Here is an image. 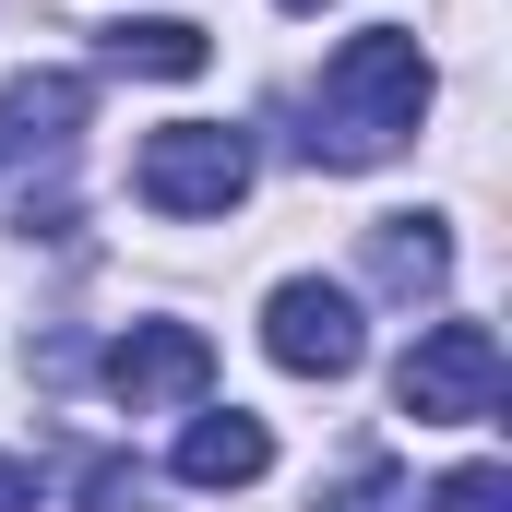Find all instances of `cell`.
I'll return each mask as SVG.
<instances>
[{
	"label": "cell",
	"instance_id": "10",
	"mask_svg": "<svg viewBox=\"0 0 512 512\" xmlns=\"http://www.w3.org/2000/svg\"><path fill=\"white\" fill-rule=\"evenodd\" d=\"M322 512H405V477H393V453H358V465L322 489Z\"/></svg>",
	"mask_w": 512,
	"mask_h": 512
},
{
	"label": "cell",
	"instance_id": "2",
	"mask_svg": "<svg viewBox=\"0 0 512 512\" xmlns=\"http://www.w3.org/2000/svg\"><path fill=\"white\" fill-rule=\"evenodd\" d=\"M393 405L417 429H489L501 417V334L489 322H429L393 358Z\"/></svg>",
	"mask_w": 512,
	"mask_h": 512
},
{
	"label": "cell",
	"instance_id": "13",
	"mask_svg": "<svg viewBox=\"0 0 512 512\" xmlns=\"http://www.w3.org/2000/svg\"><path fill=\"white\" fill-rule=\"evenodd\" d=\"M0 512H36V465L24 453H0Z\"/></svg>",
	"mask_w": 512,
	"mask_h": 512
},
{
	"label": "cell",
	"instance_id": "5",
	"mask_svg": "<svg viewBox=\"0 0 512 512\" xmlns=\"http://www.w3.org/2000/svg\"><path fill=\"white\" fill-rule=\"evenodd\" d=\"M203 382H215V346H203V322H131L120 346H108V393H120L131 417L203 405Z\"/></svg>",
	"mask_w": 512,
	"mask_h": 512
},
{
	"label": "cell",
	"instance_id": "11",
	"mask_svg": "<svg viewBox=\"0 0 512 512\" xmlns=\"http://www.w3.org/2000/svg\"><path fill=\"white\" fill-rule=\"evenodd\" d=\"M429 512H512V477L501 465H453V477L429 489Z\"/></svg>",
	"mask_w": 512,
	"mask_h": 512
},
{
	"label": "cell",
	"instance_id": "3",
	"mask_svg": "<svg viewBox=\"0 0 512 512\" xmlns=\"http://www.w3.org/2000/svg\"><path fill=\"white\" fill-rule=\"evenodd\" d=\"M131 191H143L155 215H227V203L251 191V131H227V120H167V131H143Z\"/></svg>",
	"mask_w": 512,
	"mask_h": 512
},
{
	"label": "cell",
	"instance_id": "1",
	"mask_svg": "<svg viewBox=\"0 0 512 512\" xmlns=\"http://www.w3.org/2000/svg\"><path fill=\"white\" fill-rule=\"evenodd\" d=\"M417 120H429V48H417L405 24H370V36H346V48L322 60L298 155H310V167H382V155L417 143Z\"/></svg>",
	"mask_w": 512,
	"mask_h": 512
},
{
	"label": "cell",
	"instance_id": "14",
	"mask_svg": "<svg viewBox=\"0 0 512 512\" xmlns=\"http://www.w3.org/2000/svg\"><path fill=\"white\" fill-rule=\"evenodd\" d=\"M274 12H322V0H274Z\"/></svg>",
	"mask_w": 512,
	"mask_h": 512
},
{
	"label": "cell",
	"instance_id": "8",
	"mask_svg": "<svg viewBox=\"0 0 512 512\" xmlns=\"http://www.w3.org/2000/svg\"><path fill=\"white\" fill-rule=\"evenodd\" d=\"M370 274H382L393 298H441L453 286V227L441 215H382L370 227Z\"/></svg>",
	"mask_w": 512,
	"mask_h": 512
},
{
	"label": "cell",
	"instance_id": "9",
	"mask_svg": "<svg viewBox=\"0 0 512 512\" xmlns=\"http://www.w3.org/2000/svg\"><path fill=\"white\" fill-rule=\"evenodd\" d=\"M203 60H215V36H203L191 12H143V24L120 12V24H108V72H155V84H191Z\"/></svg>",
	"mask_w": 512,
	"mask_h": 512
},
{
	"label": "cell",
	"instance_id": "6",
	"mask_svg": "<svg viewBox=\"0 0 512 512\" xmlns=\"http://www.w3.org/2000/svg\"><path fill=\"white\" fill-rule=\"evenodd\" d=\"M262 465H274V429H262V417H239V405L179 429V477H191V489H251Z\"/></svg>",
	"mask_w": 512,
	"mask_h": 512
},
{
	"label": "cell",
	"instance_id": "12",
	"mask_svg": "<svg viewBox=\"0 0 512 512\" xmlns=\"http://www.w3.org/2000/svg\"><path fill=\"white\" fill-rule=\"evenodd\" d=\"M143 501H155L143 465H96V477H84V512H143Z\"/></svg>",
	"mask_w": 512,
	"mask_h": 512
},
{
	"label": "cell",
	"instance_id": "4",
	"mask_svg": "<svg viewBox=\"0 0 512 512\" xmlns=\"http://www.w3.org/2000/svg\"><path fill=\"white\" fill-rule=\"evenodd\" d=\"M262 358H274L286 382H346V370L370 358V322H358V298H346V286L286 274V286L262 298Z\"/></svg>",
	"mask_w": 512,
	"mask_h": 512
},
{
	"label": "cell",
	"instance_id": "7",
	"mask_svg": "<svg viewBox=\"0 0 512 512\" xmlns=\"http://www.w3.org/2000/svg\"><path fill=\"white\" fill-rule=\"evenodd\" d=\"M84 108H96V84H84V72H36V60H24V72L0 84V131H12V143H48V155L84 131Z\"/></svg>",
	"mask_w": 512,
	"mask_h": 512
}]
</instances>
